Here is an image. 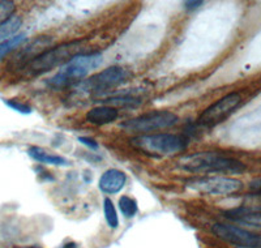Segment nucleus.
<instances>
[{
  "instance_id": "15",
  "label": "nucleus",
  "mask_w": 261,
  "mask_h": 248,
  "mask_svg": "<svg viewBox=\"0 0 261 248\" xmlns=\"http://www.w3.org/2000/svg\"><path fill=\"white\" fill-rule=\"evenodd\" d=\"M25 41H27V34H25V33H20V34H16L12 38L2 42V43H0V60L4 59L9 53H12L15 48L21 46Z\"/></svg>"
},
{
  "instance_id": "7",
  "label": "nucleus",
  "mask_w": 261,
  "mask_h": 248,
  "mask_svg": "<svg viewBox=\"0 0 261 248\" xmlns=\"http://www.w3.org/2000/svg\"><path fill=\"white\" fill-rule=\"evenodd\" d=\"M186 187L196 192L213 196H227L243 188L241 180L226 177H205L188 180Z\"/></svg>"
},
{
  "instance_id": "14",
  "label": "nucleus",
  "mask_w": 261,
  "mask_h": 248,
  "mask_svg": "<svg viewBox=\"0 0 261 248\" xmlns=\"http://www.w3.org/2000/svg\"><path fill=\"white\" fill-rule=\"evenodd\" d=\"M21 24H22V18L17 15L11 16L8 20L3 21L0 24V43L15 37L16 33L21 28Z\"/></svg>"
},
{
  "instance_id": "18",
  "label": "nucleus",
  "mask_w": 261,
  "mask_h": 248,
  "mask_svg": "<svg viewBox=\"0 0 261 248\" xmlns=\"http://www.w3.org/2000/svg\"><path fill=\"white\" fill-rule=\"evenodd\" d=\"M15 9L16 6L13 2H9V0L0 2V24H2L3 21L8 20L11 16H13Z\"/></svg>"
},
{
  "instance_id": "8",
  "label": "nucleus",
  "mask_w": 261,
  "mask_h": 248,
  "mask_svg": "<svg viewBox=\"0 0 261 248\" xmlns=\"http://www.w3.org/2000/svg\"><path fill=\"white\" fill-rule=\"evenodd\" d=\"M241 102L242 97L239 93L225 95L201 112V115L197 118V126L202 128H214L231 115Z\"/></svg>"
},
{
  "instance_id": "1",
  "label": "nucleus",
  "mask_w": 261,
  "mask_h": 248,
  "mask_svg": "<svg viewBox=\"0 0 261 248\" xmlns=\"http://www.w3.org/2000/svg\"><path fill=\"white\" fill-rule=\"evenodd\" d=\"M179 166L186 171L201 174H242L246 171V165L243 162L218 152H200L190 154L179 161Z\"/></svg>"
},
{
  "instance_id": "9",
  "label": "nucleus",
  "mask_w": 261,
  "mask_h": 248,
  "mask_svg": "<svg viewBox=\"0 0 261 248\" xmlns=\"http://www.w3.org/2000/svg\"><path fill=\"white\" fill-rule=\"evenodd\" d=\"M212 233L220 239L242 248H260L261 236L246 229L238 228L234 225L216 224L212 226Z\"/></svg>"
},
{
  "instance_id": "12",
  "label": "nucleus",
  "mask_w": 261,
  "mask_h": 248,
  "mask_svg": "<svg viewBox=\"0 0 261 248\" xmlns=\"http://www.w3.org/2000/svg\"><path fill=\"white\" fill-rule=\"evenodd\" d=\"M85 119L88 123L94 126L110 124L118 119V110L113 106H97L86 112Z\"/></svg>"
},
{
  "instance_id": "17",
  "label": "nucleus",
  "mask_w": 261,
  "mask_h": 248,
  "mask_svg": "<svg viewBox=\"0 0 261 248\" xmlns=\"http://www.w3.org/2000/svg\"><path fill=\"white\" fill-rule=\"evenodd\" d=\"M103 212H105V218H106L107 225L111 229H116L119 225L118 213H116L115 207H114L113 201L110 199H105L103 201Z\"/></svg>"
},
{
  "instance_id": "23",
  "label": "nucleus",
  "mask_w": 261,
  "mask_h": 248,
  "mask_svg": "<svg viewBox=\"0 0 261 248\" xmlns=\"http://www.w3.org/2000/svg\"><path fill=\"white\" fill-rule=\"evenodd\" d=\"M64 248H77V245L74 244L73 242H71V243H68V244H65Z\"/></svg>"
},
{
  "instance_id": "6",
  "label": "nucleus",
  "mask_w": 261,
  "mask_h": 248,
  "mask_svg": "<svg viewBox=\"0 0 261 248\" xmlns=\"http://www.w3.org/2000/svg\"><path fill=\"white\" fill-rule=\"evenodd\" d=\"M179 121L178 115L170 111H151L148 114L136 116L134 119L120 124L123 130L128 132H151L175 126Z\"/></svg>"
},
{
  "instance_id": "13",
  "label": "nucleus",
  "mask_w": 261,
  "mask_h": 248,
  "mask_svg": "<svg viewBox=\"0 0 261 248\" xmlns=\"http://www.w3.org/2000/svg\"><path fill=\"white\" fill-rule=\"evenodd\" d=\"M28 154L32 157L33 160L37 161L39 163H46V165H54V166H68L69 162L65 160L64 157L58 156V154H53L50 152L45 151L41 146H30L28 149Z\"/></svg>"
},
{
  "instance_id": "11",
  "label": "nucleus",
  "mask_w": 261,
  "mask_h": 248,
  "mask_svg": "<svg viewBox=\"0 0 261 248\" xmlns=\"http://www.w3.org/2000/svg\"><path fill=\"white\" fill-rule=\"evenodd\" d=\"M125 180H127V177H125L124 172L118 170V168H109L99 178L98 187L102 192L107 193V195H114V193L122 191L125 184Z\"/></svg>"
},
{
  "instance_id": "22",
  "label": "nucleus",
  "mask_w": 261,
  "mask_h": 248,
  "mask_svg": "<svg viewBox=\"0 0 261 248\" xmlns=\"http://www.w3.org/2000/svg\"><path fill=\"white\" fill-rule=\"evenodd\" d=\"M202 4H204V2H191V0H187V2H184L183 6L188 11H193V9H197L199 7H201Z\"/></svg>"
},
{
  "instance_id": "10",
  "label": "nucleus",
  "mask_w": 261,
  "mask_h": 248,
  "mask_svg": "<svg viewBox=\"0 0 261 248\" xmlns=\"http://www.w3.org/2000/svg\"><path fill=\"white\" fill-rule=\"evenodd\" d=\"M225 217L238 224L261 229V204H244L225 212Z\"/></svg>"
},
{
  "instance_id": "2",
  "label": "nucleus",
  "mask_w": 261,
  "mask_h": 248,
  "mask_svg": "<svg viewBox=\"0 0 261 248\" xmlns=\"http://www.w3.org/2000/svg\"><path fill=\"white\" fill-rule=\"evenodd\" d=\"M102 59V54L99 53L77 54L63 64L59 71L47 81V84L54 89H62L72 85L97 69L103 62Z\"/></svg>"
},
{
  "instance_id": "5",
  "label": "nucleus",
  "mask_w": 261,
  "mask_h": 248,
  "mask_svg": "<svg viewBox=\"0 0 261 248\" xmlns=\"http://www.w3.org/2000/svg\"><path fill=\"white\" fill-rule=\"evenodd\" d=\"M129 77L130 73L127 69L114 65V67L94 75L88 80L81 81L77 85V89L81 92H109L111 89H115L127 83Z\"/></svg>"
},
{
  "instance_id": "20",
  "label": "nucleus",
  "mask_w": 261,
  "mask_h": 248,
  "mask_svg": "<svg viewBox=\"0 0 261 248\" xmlns=\"http://www.w3.org/2000/svg\"><path fill=\"white\" fill-rule=\"evenodd\" d=\"M79 141H80L81 144L85 145V146H88V148L93 149V151H97V149L99 148V145H98V142L95 141L94 139H90V137L81 136V137H79Z\"/></svg>"
},
{
  "instance_id": "21",
  "label": "nucleus",
  "mask_w": 261,
  "mask_h": 248,
  "mask_svg": "<svg viewBox=\"0 0 261 248\" xmlns=\"http://www.w3.org/2000/svg\"><path fill=\"white\" fill-rule=\"evenodd\" d=\"M249 191L253 193L255 196H261V178L257 179H253L251 183H249Z\"/></svg>"
},
{
  "instance_id": "4",
  "label": "nucleus",
  "mask_w": 261,
  "mask_h": 248,
  "mask_svg": "<svg viewBox=\"0 0 261 248\" xmlns=\"http://www.w3.org/2000/svg\"><path fill=\"white\" fill-rule=\"evenodd\" d=\"M80 46L81 41H72L39 54L29 63V72L33 75H41L55 68L58 65L65 64L74 55H77Z\"/></svg>"
},
{
  "instance_id": "3",
  "label": "nucleus",
  "mask_w": 261,
  "mask_h": 248,
  "mask_svg": "<svg viewBox=\"0 0 261 248\" xmlns=\"http://www.w3.org/2000/svg\"><path fill=\"white\" fill-rule=\"evenodd\" d=\"M130 144L157 156H171L186 151L188 146V139L184 135L174 133H153V135H140L130 139Z\"/></svg>"
},
{
  "instance_id": "24",
  "label": "nucleus",
  "mask_w": 261,
  "mask_h": 248,
  "mask_svg": "<svg viewBox=\"0 0 261 248\" xmlns=\"http://www.w3.org/2000/svg\"><path fill=\"white\" fill-rule=\"evenodd\" d=\"M28 248H42V247H38V245H30V247Z\"/></svg>"
},
{
  "instance_id": "16",
  "label": "nucleus",
  "mask_w": 261,
  "mask_h": 248,
  "mask_svg": "<svg viewBox=\"0 0 261 248\" xmlns=\"http://www.w3.org/2000/svg\"><path fill=\"white\" fill-rule=\"evenodd\" d=\"M119 209L125 218H134L137 213V203L129 196H122L119 199Z\"/></svg>"
},
{
  "instance_id": "19",
  "label": "nucleus",
  "mask_w": 261,
  "mask_h": 248,
  "mask_svg": "<svg viewBox=\"0 0 261 248\" xmlns=\"http://www.w3.org/2000/svg\"><path fill=\"white\" fill-rule=\"evenodd\" d=\"M6 105L9 106L11 109H13L15 111H18L20 114H30L32 112V107L27 104H22L17 100H7Z\"/></svg>"
}]
</instances>
